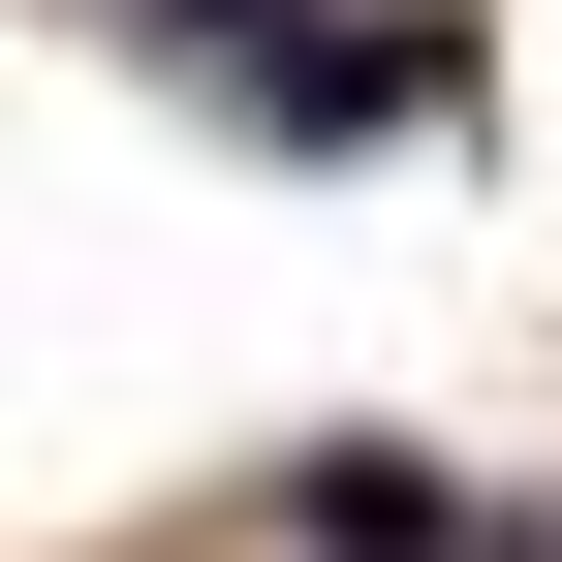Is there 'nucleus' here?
Masks as SVG:
<instances>
[{
	"instance_id": "nucleus-1",
	"label": "nucleus",
	"mask_w": 562,
	"mask_h": 562,
	"mask_svg": "<svg viewBox=\"0 0 562 562\" xmlns=\"http://www.w3.org/2000/svg\"><path fill=\"white\" fill-rule=\"evenodd\" d=\"M281 531H313V562H469V501H438V469H375V438H344V469H313Z\"/></svg>"
}]
</instances>
